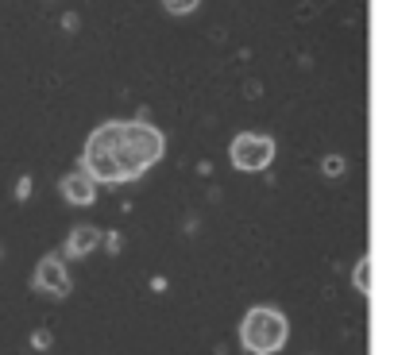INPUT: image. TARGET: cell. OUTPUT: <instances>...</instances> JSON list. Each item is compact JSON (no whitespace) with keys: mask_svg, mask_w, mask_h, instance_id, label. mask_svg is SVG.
<instances>
[{"mask_svg":"<svg viewBox=\"0 0 394 355\" xmlns=\"http://www.w3.org/2000/svg\"><path fill=\"white\" fill-rule=\"evenodd\" d=\"M201 0H163V8L167 12H174V16H189V12L197 8Z\"/></svg>","mask_w":394,"mask_h":355,"instance_id":"8","label":"cell"},{"mask_svg":"<svg viewBox=\"0 0 394 355\" xmlns=\"http://www.w3.org/2000/svg\"><path fill=\"white\" fill-rule=\"evenodd\" d=\"M355 290H360V294H371V259H364V263L355 266Z\"/></svg>","mask_w":394,"mask_h":355,"instance_id":"7","label":"cell"},{"mask_svg":"<svg viewBox=\"0 0 394 355\" xmlns=\"http://www.w3.org/2000/svg\"><path fill=\"white\" fill-rule=\"evenodd\" d=\"M35 286H39L43 294H50V297H66V294H70V275H66V266H62L54 255L39 259V266H35Z\"/></svg>","mask_w":394,"mask_h":355,"instance_id":"4","label":"cell"},{"mask_svg":"<svg viewBox=\"0 0 394 355\" xmlns=\"http://www.w3.org/2000/svg\"><path fill=\"white\" fill-rule=\"evenodd\" d=\"M163 131L143 120H109L89 136L81 170L93 182H132L163 158Z\"/></svg>","mask_w":394,"mask_h":355,"instance_id":"1","label":"cell"},{"mask_svg":"<svg viewBox=\"0 0 394 355\" xmlns=\"http://www.w3.org/2000/svg\"><path fill=\"white\" fill-rule=\"evenodd\" d=\"M228 158H232V166H236V170H247V174H256V170L271 166V158H275V139L256 136V131H244V136L232 139V147H228Z\"/></svg>","mask_w":394,"mask_h":355,"instance_id":"3","label":"cell"},{"mask_svg":"<svg viewBox=\"0 0 394 355\" xmlns=\"http://www.w3.org/2000/svg\"><path fill=\"white\" fill-rule=\"evenodd\" d=\"M240 340H244V347L251 355H275L286 340V316L278 309L256 305L244 316V325H240Z\"/></svg>","mask_w":394,"mask_h":355,"instance_id":"2","label":"cell"},{"mask_svg":"<svg viewBox=\"0 0 394 355\" xmlns=\"http://www.w3.org/2000/svg\"><path fill=\"white\" fill-rule=\"evenodd\" d=\"M321 170H325L329 178H333V174H344V158H340V155H329L325 162H321Z\"/></svg>","mask_w":394,"mask_h":355,"instance_id":"9","label":"cell"},{"mask_svg":"<svg viewBox=\"0 0 394 355\" xmlns=\"http://www.w3.org/2000/svg\"><path fill=\"white\" fill-rule=\"evenodd\" d=\"M62 193H66L70 205H93L97 201V182L85 170H74V174L62 178Z\"/></svg>","mask_w":394,"mask_h":355,"instance_id":"5","label":"cell"},{"mask_svg":"<svg viewBox=\"0 0 394 355\" xmlns=\"http://www.w3.org/2000/svg\"><path fill=\"white\" fill-rule=\"evenodd\" d=\"M97 244H101V232H97V228H93V224H78L74 232H70V239H66V255L85 259Z\"/></svg>","mask_w":394,"mask_h":355,"instance_id":"6","label":"cell"},{"mask_svg":"<svg viewBox=\"0 0 394 355\" xmlns=\"http://www.w3.org/2000/svg\"><path fill=\"white\" fill-rule=\"evenodd\" d=\"M28 193H31V178H20V182H16V197H28Z\"/></svg>","mask_w":394,"mask_h":355,"instance_id":"10","label":"cell"},{"mask_svg":"<svg viewBox=\"0 0 394 355\" xmlns=\"http://www.w3.org/2000/svg\"><path fill=\"white\" fill-rule=\"evenodd\" d=\"M31 344H35V347H39V352H43V347L50 344V332H35V336H31Z\"/></svg>","mask_w":394,"mask_h":355,"instance_id":"11","label":"cell"}]
</instances>
